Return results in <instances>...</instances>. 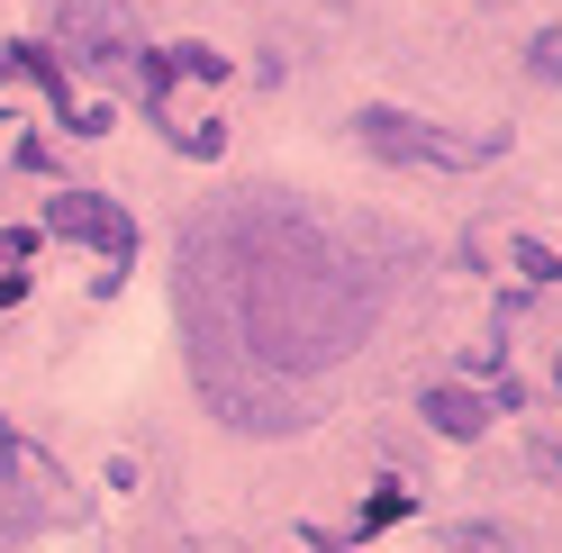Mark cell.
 Returning a JSON list of instances; mask_svg holds the SVG:
<instances>
[{
	"mask_svg": "<svg viewBox=\"0 0 562 553\" xmlns=\"http://www.w3.org/2000/svg\"><path fill=\"white\" fill-rule=\"evenodd\" d=\"M381 291L300 218H218L191 255V327L200 345L236 336L263 372H318L355 354Z\"/></svg>",
	"mask_w": 562,
	"mask_h": 553,
	"instance_id": "1",
	"label": "cell"
},
{
	"mask_svg": "<svg viewBox=\"0 0 562 553\" xmlns=\"http://www.w3.org/2000/svg\"><path fill=\"white\" fill-rule=\"evenodd\" d=\"M46 227H55V236H82L100 263H127V255H136L127 210H119V200H100V191H55V200H46Z\"/></svg>",
	"mask_w": 562,
	"mask_h": 553,
	"instance_id": "2",
	"label": "cell"
},
{
	"mask_svg": "<svg viewBox=\"0 0 562 553\" xmlns=\"http://www.w3.org/2000/svg\"><path fill=\"white\" fill-rule=\"evenodd\" d=\"M363 146H381V155H408V163H481V155H490V136H436V127H417V119L363 110Z\"/></svg>",
	"mask_w": 562,
	"mask_h": 553,
	"instance_id": "3",
	"label": "cell"
},
{
	"mask_svg": "<svg viewBox=\"0 0 562 553\" xmlns=\"http://www.w3.org/2000/svg\"><path fill=\"white\" fill-rule=\"evenodd\" d=\"M64 37H74V55H91V64H127L136 55V19L119 10V0H64Z\"/></svg>",
	"mask_w": 562,
	"mask_h": 553,
	"instance_id": "4",
	"label": "cell"
},
{
	"mask_svg": "<svg viewBox=\"0 0 562 553\" xmlns=\"http://www.w3.org/2000/svg\"><path fill=\"white\" fill-rule=\"evenodd\" d=\"M427 418H436L445 436H481V427H490V408H481L472 391H436V399H427Z\"/></svg>",
	"mask_w": 562,
	"mask_h": 553,
	"instance_id": "5",
	"label": "cell"
}]
</instances>
